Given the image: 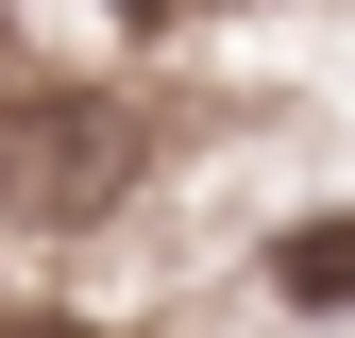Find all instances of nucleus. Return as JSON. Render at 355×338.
<instances>
[{"label": "nucleus", "mask_w": 355, "mask_h": 338, "mask_svg": "<svg viewBox=\"0 0 355 338\" xmlns=\"http://www.w3.org/2000/svg\"><path fill=\"white\" fill-rule=\"evenodd\" d=\"M136 17H203V0H136Z\"/></svg>", "instance_id": "2"}, {"label": "nucleus", "mask_w": 355, "mask_h": 338, "mask_svg": "<svg viewBox=\"0 0 355 338\" xmlns=\"http://www.w3.org/2000/svg\"><path fill=\"white\" fill-rule=\"evenodd\" d=\"M271 305L288 321H355V220H288L271 237Z\"/></svg>", "instance_id": "1"}]
</instances>
